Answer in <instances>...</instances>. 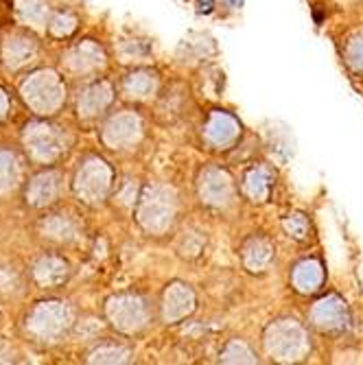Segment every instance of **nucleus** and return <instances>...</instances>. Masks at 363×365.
I'll use <instances>...</instances> for the list:
<instances>
[{"mask_svg":"<svg viewBox=\"0 0 363 365\" xmlns=\"http://www.w3.org/2000/svg\"><path fill=\"white\" fill-rule=\"evenodd\" d=\"M18 178L16 160L9 153H0V188H11Z\"/></svg>","mask_w":363,"mask_h":365,"instance_id":"nucleus-1","label":"nucleus"},{"mask_svg":"<svg viewBox=\"0 0 363 365\" xmlns=\"http://www.w3.org/2000/svg\"><path fill=\"white\" fill-rule=\"evenodd\" d=\"M5 110V96H3V92H0V112Z\"/></svg>","mask_w":363,"mask_h":365,"instance_id":"nucleus-3","label":"nucleus"},{"mask_svg":"<svg viewBox=\"0 0 363 365\" xmlns=\"http://www.w3.org/2000/svg\"><path fill=\"white\" fill-rule=\"evenodd\" d=\"M55 195V182L53 175H48V182L44 186V175L33 180V188H31V197H33V204H46L51 202V197Z\"/></svg>","mask_w":363,"mask_h":365,"instance_id":"nucleus-2","label":"nucleus"}]
</instances>
